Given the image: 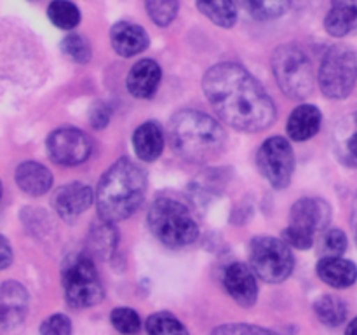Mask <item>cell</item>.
<instances>
[{
    "instance_id": "obj_38",
    "label": "cell",
    "mask_w": 357,
    "mask_h": 335,
    "mask_svg": "<svg viewBox=\"0 0 357 335\" xmlns=\"http://www.w3.org/2000/svg\"><path fill=\"white\" fill-rule=\"evenodd\" d=\"M347 334H357V318H354V320L351 321V323H349V327H347Z\"/></svg>"
},
{
    "instance_id": "obj_10",
    "label": "cell",
    "mask_w": 357,
    "mask_h": 335,
    "mask_svg": "<svg viewBox=\"0 0 357 335\" xmlns=\"http://www.w3.org/2000/svg\"><path fill=\"white\" fill-rule=\"evenodd\" d=\"M257 166L265 180L274 188H286L295 171V154L291 145L282 136L265 140L257 154Z\"/></svg>"
},
{
    "instance_id": "obj_33",
    "label": "cell",
    "mask_w": 357,
    "mask_h": 335,
    "mask_svg": "<svg viewBox=\"0 0 357 335\" xmlns=\"http://www.w3.org/2000/svg\"><path fill=\"white\" fill-rule=\"evenodd\" d=\"M40 334L47 335H68L72 334V323L65 314H52L40 325Z\"/></svg>"
},
{
    "instance_id": "obj_37",
    "label": "cell",
    "mask_w": 357,
    "mask_h": 335,
    "mask_svg": "<svg viewBox=\"0 0 357 335\" xmlns=\"http://www.w3.org/2000/svg\"><path fill=\"white\" fill-rule=\"evenodd\" d=\"M352 230H354V239L357 244V194L354 199V206H352Z\"/></svg>"
},
{
    "instance_id": "obj_20",
    "label": "cell",
    "mask_w": 357,
    "mask_h": 335,
    "mask_svg": "<svg viewBox=\"0 0 357 335\" xmlns=\"http://www.w3.org/2000/svg\"><path fill=\"white\" fill-rule=\"evenodd\" d=\"M14 178H16L17 187L28 195H42L52 187L51 171L42 166L40 163H35V161L21 163L16 168Z\"/></svg>"
},
{
    "instance_id": "obj_29",
    "label": "cell",
    "mask_w": 357,
    "mask_h": 335,
    "mask_svg": "<svg viewBox=\"0 0 357 335\" xmlns=\"http://www.w3.org/2000/svg\"><path fill=\"white\" fill-rule=\"evenodd\" d=\"M61 51L63 54L68 56L72 61L84 65L91 59V45L87 42V38H84L82 35H68V37L63 38L61 42Z\"/></svg>"
},
{
    "instance_id": "obj_5",
    "label": "cell",
    "mask_w": 357,
    "mask_h": 335,
    "mask_svg": "<svg viewBox=\"0 0 357 335\" xmlns=\"http://www.w3.org/2000/svg\"><path fill=\"white\" fill-rule=\"evenodd\" d=\"M66 304L73 309H87L103 300V286L89 253H73L61 267Z\"/></svg>"
},
{
    "instance_id": "obj_35",
    "label": "cell",
    "mask_w": 357,
    "mask_h": 335,
    "mask_svg": "<svg viewBox=\"0 0 357 335\" xmlns=\"http://www.w3.org/2000/svg\"><path fill=\"white\" fill-rule=\"evenodd\" d=\"M213 334H272V330L255 327V325H225V327L215 328Z\"/></svg>"
},
{
    "instance_id": "obj_27",
    "label": "cell",
    "mask_w": 357,
    "mask_h": 335,
    "mask_svg": "<svg viewBox=\"0 0 357 335\" xmlns=\"http://www.w3.org/2000/svg\"><path fill=\"white\" fill-rule=\"evenodd\" d=\"M47 16L54 27L72 30L80 23V10L70 0H52L47 7Z\"/></svg>"
},
{
    "instance_id": "obj_36",
    "label": "cell",
    "mask_w": 357,
    "mask_h": 335,
    "mask_svg": "<svg viewBox=\"0 0 357 335\" xmlns=\"http://www.w3.org/2000/svg\"><path fill=\"white\" fill-rule=\"evenodd\" d=\"M0 241H2V269H7L13 262V251H10V244L6 236L0 237Z\"/></svg>"
},
{
    "instance_id": "obj_24",
    "label": "cell",
    "mask_w": 357,
    "mask_h": 335,
    "mask_svg": "<svg viewBox=\"0 0 357 335\" xmlns=\"http://www.w3.org/2000/svg\"><path fill=\"white\" fill-rule=\"evenodd\" d=\"M197 9L222 28H232L237 23V9L234 0H197Z\"/></svg>"
},
{
    "instance_id": "obj_32",
    "label": "cell",
    "mask_w": 357,
    "mask_h": 335,
    "mask_svg": "<svg viewBox=\"0 0 357 335\" xmlns=\"http://www.w3.org/2000/svg\"><path fill=\"white\" fill-rule=\"evenodd\" d=\"M349 241L344 230L340 229H330L323 234L321 237V251L323 257L326 255H333V257H342L347 251Z\"/></svg>"
},
{
    "instance_id": "obj_22",
    "label": "cell",
    "mask_w": 357,
    "mask_h": 335,
    "mask_svg": "<svg viewBox=\"0 0 357 335\" xmlns=\"http://www.w3.org/2000/svg\"><path fill=\"white\" fill-rule=\"evenodd\" d=\"M117 246V229L114 222L101 218L100 223H94L87 236V251L89 255H96L100 258L110 257Z\"/></svg>"
},
{
    "instance_id": "obj_18",
    "label": "cell",
    "mask_w": 357,
    "mask_h": 335,
    "mask_svg": "<svg viewBox=\"0 0 357 335\" xmlns=\"http://www.w3.org/2000/svg\"><path fill=\"white\" fill-rule=\"evenodd\" d=\"M323 122V115L316 105L303 103L291 112L288 119V135L295 142H307L317 135Z\"/></svg>"
},
{
    "instance_id": "obj_25",
    "label": "cell",
    "mask_w": 357,
    "mask_h": 335,
    "mask_svg": "<svg viewBox=\"0 0 357 335\" xmlns=\"http://www.w3.org/2000/svg\"><path fill=\"white\" fill-rule=\"evenodd\" d=\"M314 311L326 327H340L347 320V304L335 295H323L314 302Z\"/></svg>"
},
{
    "instance_id": "obj_31",
    "label": "cell",
    "mask_w": 357,
    "mask_h": 335,
    "mask_svg": "<svg viewBox=\"0 0 357 335\" xmlns=\"http://www.w3.org/2000/svg\"><path fill=\"white\" fill-rule=\"evenodd\" d=\"M110 321L122 334H136L142 328L139 314L135 309H129V307H117V309L112 311Z\"/></svg>"
},
{
    "instance_id": "obj_13",
    "label": "cell",
    "mask_w": 357,
    "mask_h": 335,
    "mask_svg": "<svg viewBox=\"0 0 357 335\" xmlns=\"http://www.w3.org/2000/svg\"><path fill=\"white\" fill-rule=\"evenodd\" d=\"M93 199L94 194L89 185L73 181V184L63 185L56 191L54 198H52V206L63 220L72 222L77 216L82 215L86 209H89V206L93 204Z\"/></svg>"
},
{
    "instance_id": "obj_19",
    "label": "cell",
    "mask_w": 357,
    "mask_h": 335,
    "mask_svg": "<svg viewBox=\"0 0 357 335\" xmlns=\"http://www.w3.org/2000/svg\"><path fill=\"white\" fill-rule=\"evenodd\" d=\"M324 28L333 37H345L357 30V0H331Z\"/></svg>"
},
{
    "instance_id": "obj_23",
    "label": "cell",
    "mask_w": 357,
    "mask_h": 335,
    "mask_svg": "<svg viewBox=\"0 0 357 335\" xmlns=\"http://www.w3.org/2000/svg\"><path fill=\"white\" fill-rule=\"evenodd\" d=\"M337 152L345 166L357 168V112L340 124L337 135Z\"/></svg>"
},
{
    "instance_id": "obj_3",
    "label": "cell",
    "mask_w": 357,
    "mask_h": 335,
    "mask_svg": "<svg viewBox=\"0 0 357 335\" xmlns=\"http://www.w3.org/2000/svg\"><path fill=\"white\" fill-rule=\"evenodd\" d=\"M167 140L181 159L202 164L222 154L227 136L211 115L201 110H180L171 117Z\"/></svg>"
},
{
    "instance_id": "obj_21",
    "label": "cell",
    "mask_w": 357,
    "mask_h": 335,
    "mask_svg": "<svg viewBox=\"0 0 357 335\" xmlns=\"http://www.w3.org/2000/svg\"><path fill=\"white\" fill-rule=\"evenodd\" d=\"M132 147L136 156L145 163H152L164 150V133L157 122L149 121L139 126L132 135Z\"/></svg>"
},
{
    "instance_id": "obj_7",
    "label": "cell",
    "mask_w": 357,
    "mask_h": 335,
    "mask_svg": "<svg viewBox=\"0 0 357 335\" xmlns=\"http://www.w3.org/2000/svg\"><path fill=\"white\" fill-rule=\"evenodd\" d=\"M331 220V209L324 199L303 198L291 206L289 225L282 232V239L293 248L307 250L314 244L319 232H324Z\"/></svg>"
},
{
    "instance_id": "obj_11",
    "label": "cell",
    "mask_w": 357,
    "mask_h": 335,
    "mask_svg": "<svg viewBox=\"0 0 357 335\" xmlns=\"http://www.w3.org/2000/svg\"><path fill=\"white\" fill-rule=\"evenodd\" d=\"M93 142L77 128H59L47 138V152L52 163L59 166H77L89 159Z\"/></svg>"
},
{
    "instance_id": "obj_28",
    "label": "cell",
    "mask_w": 357,
    "mask_h": 335,
    "mask_svg": "<svg viewBox=\"0 0 357 335\" xmlns=\"http://www.w3.org/2000/svg\"><path fill=\"white\" fill-rule=\"evenodd\" d=\"M146 13L157 27H167L176 17L180 0H145Z\"/></svg>"
},
{
    "instance_id": "obj_12",
    "label": "cell",
    "mask_w": 357,
    "mask_h": 335,
    "mask_svg": "<svg viewBox=\"0 0 357 335\" xmlns=\"http://www.w3.org/2000/svg\"><path fill=\"white\" fill-rule=\"evenodd\" d=\"M223 286H225L227 293L243 307H251L257 302L258 285L255 279V271L246 264L234 262V264L227 265L225 272H223Z\"/></svg>"
},
{
    "instance_id": "obj_15",
    "label": "cell",
    "mask_w": 357,
    "mask_h": 335,
    "mask_svg": "<svg viewBox=\"0 0 357 335\" xmlns=\"http://www.w3.org/2000/svg\"><path fill=\"white\" fill-rule=\"evenodd\" d=\"M110 42L115 52L124 58L139 54L149 47V35L139 24L128 23V21H119L110 30Z\"/></svg>"
},
{
    "instance_id": "obj_16",
    "label": "cell",
    "mask_w": 357,
    "mask_h": 335,
    "mask_svg": "<svg viewBox=\"0 0 357 335\" xmlns=\"http://www.w3.org/2000/svg\"><path fill=\"white\" fill-rule=\"evenodd\" d=\"M160 66L153 59H139L129 72L126 86L128 91L138 100H146L155 94L160 84Z\"/></svg>"
},
{
    "instance_id": "obj_14",
    "label": "cell",
    "mask_w": 357,
    "mask_h": 335,
    "mask_svg": "<svg viewBox=\"0 0 357 335\" xmlns=\"http://www.w3.org/2000/svg\"><path fill=\"white\" fill-rule=\"evenodd\" d=\"M28 293L20 283L6 281L0 288V328L2 332L21 325L28 313Z\"/></svg>"
},
{
    "instance_id": "obj_17",
    "label": "cell",
    "mask_w": 357,
    "mask_h": 335,
    "mask_svg": "<svg viewBox=\"0 0 357 335\" xmlns=\"http://www.w3.org/2000/svg\"><path fill=\"white\" fill-rule=\"evenodd\" d=\"M317 276L331 288H349L357 281V267L354 262L326 255L317 262Z\"/></svg>"
},
{
    "instance_id": "obj_8",
    "label": "cell",
    "mask_w": 357,
    "mask_h": 335,
    "mask_svg": "<svg viewBox=\"0 0 357 335\" xmlns=\"http://www.w3.org/2000/svg\"><path fill=\"white\" fill-rule=\"evenodd\" d=\"M357 79V56L345 44H335L324 52L319 68L321 91L330 100H344L354 89Z\"/></svg>"
},
{
    "instance_id": "obj_9",
    "label": "cell",
    "mask_w": 357,
    "mask_h": 335,
    "mask_svg": "<svg viewBox=\"0 0 357 335\" xmlns=\"http://www.w3.org/2000/svg\"><path fill=\"white\" fill-rule=\"evenodd\" d=\"M250 265L265 283H282L295 269L289 244L274 236H257L250 243Z\"/></svg>"
},
{
    "instance_id": "obj_26",
    "label": "cell",
    "mask_w": 357,
    "mask_h": 335,
    "mask_svg": "<svg viewBox=\"0 0 357 335\" xmlns=\"http://www.w3.org/2000/svg\"><path fill=\"white\" fill-rule=\"evenodd\" d=\"M251 17L258 21H271L281 17L291 6V0H237Z\"/></svg>"
},
{
    "instance_id": "obj_4",
    "label": "cell",
    "mask_w": 357,
    "mask_h": 335,
    "mask_svg": "<svg viewBox=\"0 0 357 335\" xmlns=\"http://www.w3.org/2000/svg\"><path fill=\"white\" fill-rule=\"evenodd\" d=\"M149 227L160 243L171 248L188 246L199 237V225L192 209L171 195L157 198L150 206Z\"/></svg>"
},
{
    "instance_id": "obj_34",
    "label": "cell",
    "mask_w": 357,
    "mask_h": 335,
    "mask_svg": "<svg viewBox=\"0 0 357 335\" xmlns=\"http://www.w3.org/2000/svg\"><path fill=\"white\" fill-rule=\"evenodd\" d=\"M110 117H112L110 108H108L103 101H96V103L91 107L89 121H91V126H93L94 129L107 128L108 122H110Z\"/></svg>"
},
{
    "instance_id": "obj_6",
    "label": "cell",
    "mask_w": 357,
    "mask_h": 335,
    "mask_svg": "<svg viewBox=\"0 0 357 335\" xmlns=\"http://www.w3.org/2000/svg\"><path fill=\"white\" fill-rule=\"evenodd\" d=\"M272 72L282 93L291 100H303L314 91L310 59L298 45L284 44L272 54Z\"/></svg>"
},
{
    "instance_id": "obj_2",
    "label": "cell",
    "mask_w": 357,
    "mask_h": 335,
    "mask_svg": "<svg viewBox=\"0 0 357 335\" xmlns=\"http://www.w3.org/2000/svg\"><path fill=\"white\" fill-rule=\"evenodd\" d=\"M146 192V173L135 161L122 157L101 177L96 191L100 218L121 222L135 215Z\"/></svg>"
},
{
    "instance_id": "obj_1",
    "label": "cell",
    "mask_w": 357,
    "mask_h": 335,
    "mask_svg": "<svg viewBox=\"0 0 357 335\" xmlns=\"http://www.w3.org/2000/svg\"><path fill=\"white\" fill-rule=\"evenodd\" d=\"M208 103L230 128L260 133L275 121V105L257 79L237 63H218L202 79Z\"/></svg>"
},
{
    "instance_id": "obj_30",
    "label": "cell",
    "mask_w": 357,
    "mask_h": 335,
    "mask_svg": "<svg viewBox=\"0 0 357 335\" xmlns=\"http://www.w3.org/2000/svg\"><path fill=\"white\" fill-rule=\"evenodd\" d=\"M149 334H185L187 328L171 313H155L146 320Z\"/></svg>"
}]
</instances>
